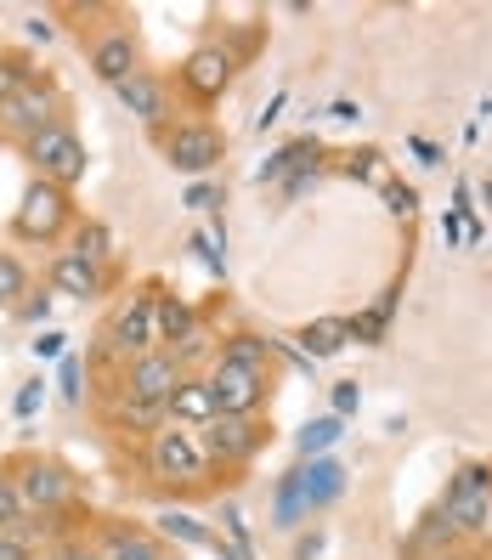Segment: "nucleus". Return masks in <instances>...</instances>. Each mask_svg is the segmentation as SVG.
Here are the masks:
<instances>
[{
    "mask_svg": "<svg viewBox=\"0 0 492 560\" xmlns=\"http://www.w3.org/2000/svg\"><path fill=\"white\" fill-rule=\"evenodd\" d=\"M159 533L176 538V544H187V549H215V533H210V526L192 521V515H181V510H164V515H159Z\"/></svg>",
    "mask_w": 492,
    "mask_h": 560,
    "instance_id": "obj_26",
    "label": "nucleus"
},
{
    "mask_svg": "<svg viewBox=\"0 0 492 560\" xmlns=\"http://www.w3.org/2000/svg\"><path fill=\"white\" fill-rule=\"evenodd\" d=\"M46 312H51V289H28V294H23V306H17L23 323H46Z\"/></svg>",
    "mask_w": 492,
    "mask_h": 560,
    "instance_id": "obj_35",
    "label": "nucleus"
},
{
    "mask_svg": "<svg viewBox=\"0 0 492 560\" xmlns=\"http://www.w3.org/2000/svg\"><path fill=\"white\" fill-rule=\"evenodd\" d=\"M317 176H323V159H317V164H301V171L283 182V192H289V199H301L306 187H317Z\"/></svg>",
    "mask_w": 492,
    "mask_h": 560,
    "instance_id": "obj_37",
    "label": "nucleus"
},
{
    "mask_svg": "<svg viewBox=\"0 0 492 560\" xmlns=\"http://www.w3.org/2000/svg\"><path fill=\"white\" fill-rule=\"evenodd\" d=\"M210 390H215V408L221 413H260L272 397V374H255V369H238V362H210Z\"/></svg>",
    "mask_w": 492,
    "mask_h": 560,
    "instance_id": "obj_13",
    "label": "nucleus"
},
{
    "mask_svg": "<svg viewBox=\"0 0 492 560\" xmlns=\"http://www.w3.org/2000/svg\"><path fill=\"white\" fill-rule=\"evenodd\" d=\"M0 481H7V465H0Z\"/></svg>",
    "mask_w": 492,
    "mask_h": 560,
    "instance_id": "obj_48",
    "label": "nucleus"
},
{
    "mask_svg": "<svg viewBox=\"0 0 492 560\" xmlns=\"http://www.w3.org/2000/svg\"><path fill=\"white\" fill-rule=\"evenodd\" d=\"M28 40H51V18H28Z\"/></svg>",
    "mask_w": 492,
    "mask_h": 560,
    "instance_id": "obj_46",
    "label": "nucleus"
},
{
    "mask_svg": "<svg viewBox=\"0 0 492 560\" xmlns=\"http://www.w3.org/2000/svg\"><path fill=\"white\" fill-rule=\"evenodd\" d=\"M215 205H221V192H215L210 182H199V187L187 192V210H215Z\"/></svg>",
    "mask_w": 492,
    "mask_h": 560,
    "instance_id": "obj_40",
    "label": "nucleus"
},
{
    "mask_svg": "<svg viewBox=\"0 0 492 560\" xmlns=\"http://www.w3.org/2000/svg\"><path fill=\"white\" fill-rule=\"evenodd\" d=\"M390 312H397V294H385L379 306L356 312V317H351V340H363V346H379V340H385V328H390Z\"/></svg>",
    "mask_w": 492,
    "mask_h": 560,
    "instance_id": "obj_27",
    "label": "nucleus"
},
{
    "mask_svg": "<svg viewBox=\"0 0 492 560\" xmlns=\"http://www.w3.org/2000/svg\"><path fill=\"white\" fill-rule=\"evenodd\" d=\"M114 91H119V103L153 130V137H164V130H171V119H176V108H171V85H164L153 69H137V74H130L125 85H114Z\"/></svg>",
    "mask_w": 492,
    "mask_h": 560,
    "instance_id": "obj_14",
    "label": "nucleus"
},
{
    "mask_svg": "<svg viewBox=\"0 0 492 560\" xmlns=\"http://www.w3.org/2000/svg\"><path fill=\"white\" fill-rule=\"evenodd\" d=\"M74 255H85L91 267H108L114 272V226L108 221H80L74 226Z\"/></svg>",
    "mask_w": 492,
    "mask_h": 560,
    "instance_id": "obj_24",
    "label": "nucleus"
},
{
    "mask_svg": "<svg viewBox=\"0 0 492 560\" xmlns=\"http://www.w3.org/2000/svg\"><path fill=\"white\" fill-rule=\"evenodd\" d=\"M35 357H62V335H40L35 340Z\"/></svg>",
    "mask_w": 492,
    "mask_h": 560,
    "instance_id": "obj_45",
    "label": "nucleus"
},
{
    "mask_svg": "<svg viewBox=\"0 0 492 560\" xmlns=\"http://www.w3.org/2000/svg\"><path fill=\"white\" fill-rule=\"evenodd\" d=\"M340 171H345L351 182H368V187H379V192H385V182H390V171H385V153H379V148L345 153V164H340Z\"/></svg>",
    "mask_w": 492,
    "mask_h": 560,
    "instance_id": "obj_30",
    "label": "nucleus"
},
{
    "mask_svg": "<svg viewBox=\"0 0 492 560\" xmlns=\"http://www.w3.org/2000/svg\"><path fill=\"white\" fill-rule=\"evenodd\" d=\"M233 74H238V57L226 51V46H215V40H204V46H192L187 51V62L176 69V80H181V91L192 96L199 108H210V103H221V91L233 85Z\"/></svg>",
    "mask_w": 492,
    "mask_h": 560,
    "instance_id": "obj_11",
    "label": "nucleus"
},
{
    "mask_svg": "<svg viewBox=\"0 0 492 560\" xmlns=\"http://www.w3.org/2000/svg\"><path fill=\"white\" fill-rule=\"evenodd\" d=\"M164 408H171V424H187V431H204V424L221 413L204 374H187V380L171 390V402H164Z\"/></svg>",
    "mask_w": 492,
    "mask_h": 560,
    "instance_id": "obj_17",
    "label": "nucleus"
},
{
    "mask_svg": "<svg viewBox=\"0 0 492 560\" xmlns=\"http://www.w3.org/2000/svg\"><path fill=\"white\" fill-rule=\"evenodd\" d=\"M159 294H164V283H159V278H142V283L108 312L103 335H96V340H103V346H96V362H114V369H125V362L159 351Z\"/></svg>",
    "mask_w": 492,
    "mask_h": 560,
    "instance_id": "obj_1",
    "label": "nucleus"
},
{
    "mask_svg": "<svg viewBox=\"0 0 492 560\" xmlns=\"http://www.w3.org/2000/svg\"><path fill=\"white\" fill-rule=\"evenodd\" d=\"M85 57H91V74L108 80V85H125L130 74L142 69V46H137V35H130L125 23L91 28V35H85Z\"/></svg>",
    "mask_w": 492,
    "mask_h": 560,
    "instance_id": "obj_12",
    "label": "nucleus"
},
{
    "mask_svg": "<svg viewBox=\"0 0 492 560\" xmlns=\"http://www.w3.org/2000/svg\"><path fill=\"white\" fill-rule=\"evenodd\" d=\"M340 436H345V419H335V413L312 419L306 431H301V458H328V447H335Z\"/></svg>",
    "mask_w": 492,
    "mask_h": 560,
    "instance_id": "obj_28",
    "label": "nucleus"
},
{
    "mask_svg": "<svg viewBox=\"0 0 492 560\" xmlns=\"http://www.w3.org/2000/svg\"><path fill=\"white\" fill-rule=\"evenodd\" d=\"M51 560H103V549H91V544H62V549H51Z\"/></svg>",
    "mask_w": 492,
    "mask_h": 560,
    "instance_id": "obj_42",
    "label": "nucleus"
},
{
    "mask_svg": "<svg viewBox=\"0 0 492 560\" xmlns=\"http://www.w3.org/2000/svg\"><path fill=\"white\" fill-rule=\"evenodd\" d=\"M283 103H289V96L278 91V96H272V103H267V108H260V114H255V130H267V125H278V114H283Z\"/></svg>",
    "mask_w": 492,
    "mask_h": 560,
    "instance_id": "obj_43",
    "label": "nucleus"
},
{
    "mask_svg": "<svg viewBox=\"0 0 492 560\" xmlns=\"http://www.w3.org/2000/svg\"><path fill=\"white\" fill-rule=\"evenodd\" d=\"M12 487H17V499L28 515H57L62 504L74 499V470L69 465H57V458H17L12 465Z\"/></svg>",
    "mask_w": 492,
    "mask_h": 560,
    "instance_id": "obj_7",
    "label": "nucleus"
},
{
    "mask_svg": "<svg viewBox=\"0 0 492 560\" xmlns=\"http://www.w3.org/2000/svg\"><path fill=\"white\" fill-rule=\"evenodd\" d=\"M192 244L204 249V260H210V272H226V233H221V226H204V233L192 238Z\"/></svg>",
    "mask_w": 492,
    "mask_h": 560,
    "instance_id": "obj_34",
    "label": "nucleus"
},
{
    "mask_svg": "<svg viewBox=\"0 0 492 560\" xmlns=\"http://www.w3.org/2000/svg\"><path fill=\"white\" fill-rule=\"evenodd\" d=\"M199 436H204V453L215 458V470H244L260 453V442H267V419L260 413H215Z\"/></svg>",
    "mask_w": 492,
    "mask_h": 560,
    "instance_id": "obj_9",
    "label": "nucleus"
},
{
    "mask_svg": "<svg viewBox=\"0 0 492 560\" xmlns=\"http://www.w3.org/2000/svg\"><path fill=\"white\" fill-rule=\"evenodd\" d=\"M301 470V492H306V510H328L345 492V470L335 465V458H306V465H294Z\"/></svg>",
    "mask_w": 492,
    "mask_h": 560,
    "instance_id": "obj_19",
    "label": "nucleus"
},
{
    "mask_svg": "<svg viewBox=\"0 0 492 560\" xmlns=\"http://www.w3.org/2000/svg\"><path fill=\"white\" fill-rule=\"evenodd\" d=\"M187 380V362L171 351V346H159V351H148V357H137V362H125L119 369V380H114V390L119 397H142V402H171V390Z\"/></svg>",
    "mask_w": 492,
    "mask_h": 560,
    "instance_id": "obj_10",
    "label": "nucleus"
},
{
    "mask_svg": "<svg viewBox=\"0 0 492 560\" xmlns=\"http://www.w3.org/2000/svg\"><path fill=\"white\" fill-rule=\"evenodd\" d=\"M23 159L35 164V176L40 182H51V187H80L85 182V142H80V130L62 119V125H51V130H40L35 142H23Z\"/></svg>",
    "mask_w": 492,
    "mask_h": 560,
    "instance_id": "obj_4",
    "label": "nucleus"
},
{
    "mask_svg": "<svg viewBox=\"0 0 492 560\" xmlns=\"http://www.w3.org/2000/svg\"><path fill=\"white\" fill-rule=\"evenodd\" d=\"M363 408V390H356V380H340L335 385V419H345V413H356Z\"/></svg>",
    "mask_w": 492,
    "mask_h": 560,
    "instance_id": "obj_36",
    "label": "nucleus"
},
{
    "mask_svg": "<svg viewBox=\"0 0 492 560\" xmlns=\"http://www.w3.org/2000/svg\"><path fill=\"white\" fill-rule=\"evenodd\" d=\"M442 515L453 521L458 538H481L487 526H492V470H481V465L453 470L447 499H442Z\"/></svg>",
    "mask_w": 492,
    "mask_h": 560,
    "instance_id": "obj_6",
    "label": "nucleus"
},
{
    "mask_svg": "<svg viewBox=\"0 0 492 560\" xmlns=\"http://www.w3.org/2000/svg\"><path fill=\"white\" fill-rule=\"evenodd\" d=\"M453 538H458V533H453V521L436 510V515H431V521H424L419 533H413V549H419L424 560H431V555H447V544H453Z\"/></svg>",
    "mask_w": 492,
    "mask_h": 560,
    "instance_id": "obj_32",
    "label": "nucleus"
},
{
    "mask_svg": "<svg viewBox=\"0 0 492 560\" xmlns=\"http://www.w3.org/2000/svg\"><path fill=\"white\" fill-rule=\"evenodd\" d=\"M301 521H312V510H306V492H301V470H289L278 487H272V526H301Z\"/></svg>",
    "mask_w": 492,
    "mask_h": 560,
    "instance_id": "obj_23",
    "label": "nucleus"
},
{
    "mask_svg": "<svg viewBox=\"0 0 492 560\" xmlns=\"http://www.w3.org/2000/svg\"><path fill=\"white\" fill-rule=\"evenodd\" d=\"M317 555H323V538H317V533L294 544V560H317Z\"/></svg>",
    "mask_w": 492,
    "mask_h": 560,
    "instance_id": "obj_44",
    "label": "nucleus"
},
{
    "mask_svg": "<svg viewBox=\"0 0 492 560\" xmlns=\"http://www.w3.org/2000/svg\"><path fill=\"white\" fill-rule=\"evenodd\" d=\"M108 424H114L119 436H142V442H148L159 424H171V408H164V402H142V397H119V390H114Z\"/></svg>",
    "mask_w": 492,
    "mask_h": 560,
    "instance_id": "obj_18",
    "label": "nucleus"
},
{
    "mask_svg": "<svg viewBox=\"0 0 492 560\" xmlns=\"http://www.w3.org/2000/svg\"><path fill=\"white\" fill-rule=\"evenodd\" d=\"M69 226H80V221H74V192L35 176V182L23 187L17 210H12V238H17V244H57Z\"/></svg>",
    "mask_w": 492,
    "mask_h": 560,
    "instance_id": "obj_3",
    "label": "nucleus"
},
{
    "mask_svg": "<svg viewBox=\"0 0 492 560\" xmlns=\"http://www.w3.org/2000/svg\"><path fill=\"white\" fill-rule=\"evenodd\" d=\"M323 159V148L312 142V137H301V142H289V148H278V153H267V164L255 171V182H289L301 164H317Z\"/></svg>",
    "mask_w": 492,
    "mask_h": 560,
    "instance_id": "obj_22",
    "label": "nucleus"
},
{
    "mask_svg": "<svg viewBox=\"0 0 492 560\" xmlns=\"http://www.w3.org/2000/svg\"><path fill=\"white\" fill-rule=\"evenodd\" d=\"M294 340H301V357H312V362H317V357H335V351L351 340V317H317V323H306Z\"/></svg>",
    "mask_w": 492,
    "mask_h": 560,
    "instance_id": "obj_21",
    "label": "nucleus"
},
{
    "mask_svg": "<svg viewBox=\"0 0 492 560\" xmlns=\"http://www.w3.org/2000/svg\"><path fill=\"white\" fill-rule=\"evenodd\" d=\"M28 80H35V62H28L23 51H0V108H7Z\"/></svg>",
    "mask_w": 492,
    "mask_h": 560,
    "instance_id": "obj_31",
    "label": "nucleus"
},
{
    "mask_svg": "<svg viewBox=\"0 0 492 560\" xmlns=\"http://www.w3.org/2000/svg\"><path fill=\"white\" fill-rule=\"evenodd\" d=\"M431 560H470V555H431Z\"/></svg>",
    "mask_w": 492,
    "mask_h": 560,
    "instance_id": "obj_47",
    "label": "nucleus"
},
{
    "mask_svg": "<svg viewBox=\"0 0 492 560\" xmlns=\"http://www.w3.org/2000/svg\"><path fill=\"white\" fill-rule=\"evenodd\" d=\"M40 397H46V380H28V385L17 390V402H12V408H17V419L35 413V408H40Z\"/></svg>",
    "mask_w": 492,
    "mask_h": 560,
    "instance_id": "obj_38",
    "label": "nucleus"
},
{
    "mask_svg": "<svg viewBox=\"0 0 492 560\" xmlns=\"http://www.w3.org/2000/svg\"><path fill=\"white\" fill-rule=\"evenodd\" d=\"M0 560H35V544H28V538H12V533H0Z\"/></svg>",
    "mask_w": 492,
    "mask_h": 560,
    "instance_id": "obj_39",
    "label": "nucleus"
},
{
    "mask_svg": "<svg viewBox=\"0 0 492 560\" xmlns=\"http://www.w3.org/2000/svg\"><path fill=\"white\" fill-rule=\"evenodd\" d=\"M51 125H62V91L46 80V74H35L7 108H0V137L7 142H35L40 130H51Z\"/></svg>",
    "mask_w": 492,
    "mask_h": 560,
    "instance_id": "obj_5",
    "label": "nucleus"
},
{
    "mask_svg": "<svg viewBox=\"0 0 492 560\" xmlns=\"http://www.w3.org/2000/svg\"><path fill=\"white\" fill-rule=\"evenodd\" d=\"M142 470L153 487H204L215 476V458L204 453V436L187 431V424H159L142 442Z\"/></svg>",
    "mask_w": 492,
    "mask_h": 560,
    "instance_id": "obj_2",
    "label": "nucleus"
},
{
    "mask_svg": "<svg viewBox=\"0 0 492 560\" xmlns=\"http://www.w3.org/2000/svg\"><path fill=\"white\" fill-rule=\"evenodd\" d=\"M108 283H114V272L108 267H91V260L74 255V249L51 255V267H46V289L51 294H74V301H103Z\"/></svg>",
    "mask_w": 492,
    "mask_h": 560,
    "instance_id": "obj_15",
    "label": "nucleus"
},
{
    "mask_svg": "<svg viewBox=\"0 0 492 560\" xmlns=\"http://www.w3.org/2000/svg\"><path fill=\"white\" fill-rule=\"evenodd\" d=\"M379 199H385V210L397 215V221H413V215H419V192H413L408 182H385Z\"/></svg>",
    "mask_w": 492,
    "mask_h": 560,
    "instance_id": "obj_33",
    "label": "nucleus"
},
{
    "mask_svg": "<svg viewBox=\"0 0 492 560\" xmlns=\"http://www.w3.org/2000/svg\"><path fill=\"white\" fill-rule=\"evenodd\" d=\"M23 294H28V267L12 255V249H0V306H23Z\"/></svg>",
    "mask_w": 492,
    "mask_h": 560,
    "instance_id": "obj_29",
    "label": "nucleus"
},
{
    "mask_svg": "<svg viewBox=\"0 0 492 560\" xmlns=\"http://www.w3.org/2000/svg\"><path fill=\"white\" fill-rule=\"evenodd\" d=\"M159 346H171L181 362L204 346V317L192 312L181 294H171V289L159 294Z\"/></svg>",
    "mask_w": 492,
    "mask_h": 560,
    "instance_id": "obj_16",
    "label": "nucleus"
},
{
    "mask_svg": "<svg viewBox=\"0 0 492 560\" xmlns=\"http://www.w3.org/2000/svg\"><path fill=\"white\" fill-rule=\"evenodd\" d=\"M267 357H272V340H260V335H226L221 340V362H238V369L267 374Z\"/></svg>",
    "mask_w": 492,
    "mask_h": 560,
    "instance_id": "obj_25",
    "label": "nucleus"
},
{
    "mask_svg": "<svg viewBox=\"0 0 492 560\" xmlns=\"http://www.w3.org/2000/svg\"><path fill=\"white\" fill-rule=\"evenodd\" d=\"M80 380H85V374H80V362H74V357H62V390H69V402H80Z\"/></svg>",
    "mask_w": 492,
    "mask_h": 560,
    "instance_id": "obj_41",
    "label": "nucleus"
},
{
    "mask_svg": "<svg viewBox=\"0 0 492 560\" xmlns=\"http://www.w3.org/2000/svg\"><path fill=\"white\" fill-rule=\"evenodd\" d=\"M96 549H103V560H164L159 538L142 533V526H108Z\"/></svg>",
    "mask_w": 492,
    "mask_h": 560,
    "instance_id": "obj_20",
    "label": "nucleus"
},
{
    "mask_svg": "<svg viewBox=\"0 0 492 560\" xmlns=\"http://www.w3.org/2000/svg\"><path fill=\"white\" fill-rule=\"evenodd\" d=\"M159 148H164V164H171V171L204 176V171H215V164H221L226 137H221L210 119H176V125L159 137Z\"/></svg>",
    "mask_w": 492,
    "mask_h": 560,
    "instance_id": "obj_8",
    "label": "nucleus"
}]
</instances>
